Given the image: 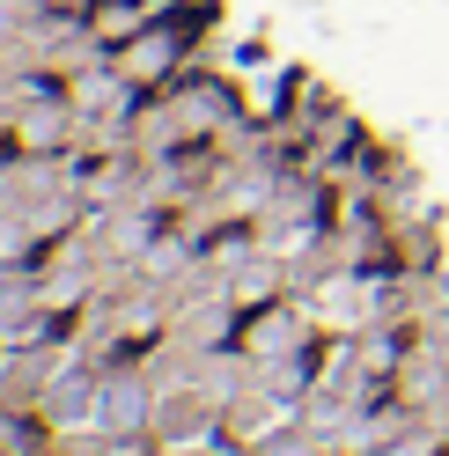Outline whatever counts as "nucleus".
Masks as SVG:
<instances>
[{"mask_svg":"<svg viewBox=\"0 0 449 456\" xmlns=\"http://www.w3.org/2000/svg\"><path fill=\"white\" fill-rule=\"evenodd\" d=\"M214 419H221V397L207 383H162L148 435L155 442H200V435H214Z\"/></svg>","mask_w":449,"mask_h":456,"instance_id":"nucleus-1","label":"nucleus"},{"mask_svg":"<svg viewBox=\"0 0 449 456\" xmlns=\"http://www.w3.org/2000/svg\"><path fill=\"white\" fill-rule=\"evenodd\" d=\"M96 419L110 427V435H148L155 419V383L140 376V368H103V397H96Z\"/></svg>","mask_w":449,"mask_h":456,"instance_id":"nucleus-2","label":"nucleus"},{"mask_svg":"<svg viewBox=\"0 0 449 456\" xmlns=\"http://www.w3.org/2000/svg\"><path fill=\"white\" fill-rule=\"evenodd\" d=\"M310 346V331H302V317H288V309H265L258 324H250V361H273V354H295Z\"/></svg>","mask_w":449,"mask_h":456,"instance_id":"nucleus-3","label":"nucleus"},{"mask_svg":"<svg viewBox=\"0 0 449 456\" xmlns=\"http://www.w3.org/2000/svg\"><path fill=\"white\" fill-rule=\"evenodd\" d=\"M250 456H324V442H317V427H273V435L250 442Z\"/></svg>","mask_w":449,"mask_h":456,"instance_id":"nucleus-4","label":"nucleus"},{"mask_svg":"<svg viewBox=\"0 0 449 456\" xmlns=\"http://www.w3.org/2000/svg\"><path fill=\"white\" fill-rule=\"evenodd\" d=\"M170 456H214V449H184V442H177V449H170Z\"/></svg>","mask_w":449,"mask_h":456,"instance_id":"nucleus-5","label":"nucleus"}]
</instances>
